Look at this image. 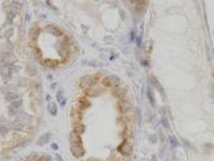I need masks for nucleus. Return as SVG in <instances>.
I'll return each mask as SVG.
<instances>
[{
	"label": "nucleus",
	"mask_w": 214,
	"mask_h": 161,
	"mask_svg": "<svg viewBox=\"0 0 214 161\" xmlns=\"http://www.w3.org/2000/svg\"><path fill=\"white\" fill-rule=\"evenodd\" d=\"M16 60V58L13 56V54H11L9 52H3L1 55H0V62L4 64L5 65H8V66H11L15 61H13V60Z\"/></svg>",
	"instance_id": "nucleus-1"
},
{
	"label": "nucleus",
	"mask_w": 214,
	"mask_h": 161,
	"mask_svg": "<svg viewBox=\"0 0 214 161\" xmlns=\"http://www.w3.org/2000/svg\"><path fill=\"white\" fill-rule=\"evenodd\" d=\"M70 151L72 153V155L76 157V158H80L82 157L85 154V150L83 148L82 145L81 146H76V145H71L70 147Z\"/></svg>",
	"instance_id": "nucleus-2"
},
{
	"label": "nucleus",
	"mask_w": 214,
	"mask_h": 161,
	"mask_svg": "<svg viewBox=\"0 0 214 161\" xmlns=\"http://www.w3.org/2000/svg\"><path fill=\"white\" fill-rule=\"evenodd\" d=\"M118 150L123 156H130L132 151V147L130 143H128L127 141H125V142H123V143H122L118 147Z\"/></svg>",
	"instance_id": "nucleus-3"
},
{
	"label": "nucleus",
	"mask_w": 214,
	"mask_h": 161,
	"mask_svg": "<svg viewBox=\"0 0 214 161\" xmlns=\"http://www.w3.org/2000/svg\"><path fill=\"white\" fill-rule=\"evenodd\" d=\"M69 142H70L71 145H76V146H81L82 145V140H81V136L74 131H72V132L70 133Z\"/></svg>",
	"instance_id": "nucleus-4"
},
{
	"label": "nucleus",
	"mask_w": 214,
	"mask_h": 161,
	"mask_svg": "<svg viewBox=\"0 0 214 161\" xmlns=\"http://www.w3.org/2000/svg\"><path fill=\"white\" fill-rule=\"evenodd\" d=\"M1 74L2 77L8 80L12 76V69L11 66H8V65H4L3 68L1 69Z\"/></svg>",
	"instance_id": "nucleus-5"
},
{
	"label": "nucleus",
	"mask_w": 214,
	"mask_h": 161,
	"mask_svg": "<svg viewBox=\"0 0 214 161\" xmlns=\"http://www.w3.org/2000/svg\"><path fill=\"white\" fill-rule=\"evenodd\" d=\"M94 79L92 76L86 75L81 79V85L84 87H89L94 83Z\"/></svg>",
	"instance_id": "nucleus-6"
},
{
	"label": "nucleus",
	"mask_w": 214,
	"mask_h": 161,
	"mask_svg": "<svg viewBox=\"0 0 214 161\" xmlns=\"http://www.w3.org/2000/svg\"><path fill=\"white\" fill-rule=\"evenodd\" d=\"M118 107L120 111H122L123 113L128 111L130 109V103L128 100L126 99H122L118 103Z\"/></svg>",
	"instance_id": "nucleus-7"
},
{
	"label": "nucleus",
	"mask_w": 214,
	"mask_h": 161,
	"mask_svg": "<svg viewBox=\"0 0 214 161\" xmlns=\"http://www.w3.org/2000/svg\"><path fill=\"white\" fill-rule=\"evenodd\" d=\"M50 137H51V134L50 133H45V134H44V135H42L39 138V139H38L36 143L38 145H39V146H43L45 143H48V141L50 139Z\"/></svg>",
	"instance_id": "nucleus-8"
},
{
	"label": "nucleus",
	"mask_w": 214,
	"mask_h": 161,
	"mask_svg": "<svg viewBox=\"0 0 214 161\" xmlns=\"http://www.w3.org/2000/svg\"><path fill=\"white\" fill-rule=\"evenodd\" d=\"M45 30L48 33L52 34V35H55V36H60L61 35V31H60V30L57 28H56L55 26L51 25V24L47 25L45 27Z\"/></svg>",
	"instance_id": "nucleus-9"
},
{
	"label": "nucleus",
	"mask_w": 214,
	"mask_h": 161,
	"mask_svg": "<svg viewBox=\"0 0 214 161\" xmlns=\"http://www.w3.org/2000/svg\"><path fill=\"white\" fill-rule=\"evenodd\" d=\"M114 95L119 98L121 99H123L124 97L126 96V90L124 88V87H116V89L114 90Z\"/></svg>",
	"instance_id": "nucleus-10"
},
{
	"label": "nucleus",
	"mask_w": 214,
	"mask_h": 161,
	"mask_svg": "<svg viewBox=\"0 0 214 161\" xmlns=\"http://www.w3.org/2000/svg\"><path fill=\"white\" fill-rule=\"evenodd\" d=\"M12 127L15 131H22L24 128V124L23 123L22 121L20 120H16L12 124Z\"/></svg>",
	"instance_id": "nucleus-11"
},
{
	"label": "nucleus",
	"mask_w": 214,
	"mask_h": 161,
	"mask_svg": "<svg viewBox=\"0 0 214 161\" xmlns=\"http://www.w3.org/2000/svg\"><path fill=\"white\" fill-rule=\"evenodd\" d=\"M5 98L7 100V101H12V102H14L16 99L19 98V95L15 93H13V92H8L6 93L5 95Z\"/></svg>",
	"instance_id": "nucleus-12"
},
{
	"label": "nucleus",
	"mask_w": 214,
	"mask_h": 161,
	"mask_svg": "<svg viewBox=\"0 0 214 161\" xmlns=\"http://www.w3.org/2000/svg\"><path fill=\"white\" fill-rule=\"evenodd\" d=\"M87 95H89L90 97H95L99 93V90H96L95 87H89L86 90Z\"/></svg>",
	"instance_id": "nucleus-13"
},
{
	"label": "nucleus",
	"mask_w": 214,
	"mask_h": 161,
	"mask_svg": "<svg viewBox=\"0 0 214 161\" xmlns=\"http://www.w3.org/2000/svg\"><path fill=\"white\" fill-rule=\"evenodd\" d=\"M39 158L38 154L35 151H33L28 156L26 161H39Z\"/></svg>",
	"instance_id": "nucleus-14"
},
{
	"label": "nucleus",
	"mask_w": 214,
	"mask_h": 161,
	"mask_svg": "<svg viewBox=\"0 0 214 161\" xmlns=\"http://www.w3.org/2000/svg\"><path fill=\"white\" fill-rule=\"evenodd\" d=\"M48 111L53 115H56V114L57 113V106H56V103L52 102L48 105Z\"/></svg>",
	"instance_id": "nucleus-15"
},
{
	"label": "nucleus",
	"mask_w": 214,
	"mask_h": 161,
	"mask_svg": "<svg viewBox=\"0 0 214 161\" xmlns=\"http://www.w3.org/2000/svg\"><path fill=\"white\" fill-rule=\"evenodd\" d=\"M85 131V126L84 125H77L74 128V132H76L77 134H78V135L83 134Z\"/></svg>",
	"instance_id": "nucleus-16"
},
{
	"label": "nucleus",
	"mask_w": 214,
	"mask_h": 161,
	"mask_svg": "<svg viewBox=\"0 0 214 161\" xmlns=\"http://www.w3.org/2000/svg\"><path fill=\"white\" fill-rule=\"evenodd\" d=\"M22 104H23V101L21 99H19V100L18 99V100L14 101V102H12L11 106L14 109H18L19 107L22 106Z\"/></svg>",
	"instance_id": "nucleus-17"
},
{
	"label": "nucleus",
	"mask_w": 214,
	"mask_h": 161,
	"mask_svg": "<svg viewBox=\"0 0 214 161\" xmlns=\"http://www.w3.org/2000/svg\"><path fill=\"white\" fill-rule=\"evenodd\" d=\"M21 9V5L18 4V3H13L11 5V12H13L14 14H16V13Z\"/></svg>",
	"instance_id": "nucleus-18"
},
{
	"label": "nucleus",
	"mask_w": 214,
	"mask_h": 161,
	"mask_svg": "<svg viewBox=\"0 0 214 161\" xmlns=\"http://www.w3.org/2000/svg\"><path fill=\"white\" fill-rule=\"evenodd\" d=\"M56 98H57V101H58V102L61 104V106H64V104H65V101H64V97H63V95H62V93H61V92L60 91L58 93H57V95H56Z\"/></svg>",
	"instance_id": "nucleus-19"
},
{
	"label": "nucleus",
	"mask_w": 214,
	"mask_h": 161,
	"mask_svg": "<svg viewBox=\"0 0 214 161\" xmlns=\"http://www.w3.org/2000/svg\"><path fill=\"white\" fill-rule=\"evenodd\" d=\"M39 28L37 29H35V28H31L30 30V32H29V35H30V37L31 39H36V36H38L39 34Z\"/></svg>",
	"instance_id": "nucleus-20"
},
{
	"label": "nucleus",
	"mask_w": 214,
	"mask_h": 161,
	"mask_svg": "<svg viewBox=\"0 0 214 161\" xmlns=\"http://www.w3.org/2000/svg\"><path fill=\"white\" fill-rule=\"evenodd\" d=\"M45 64L49 66V67H52V68H53V67H56L57 65V62L56 61V60H50V59H47L45 60Z\"/></svg>",
	"instance_id": "nucleus-21"
},
{
	"label": "nucleus",
	"mask_w": 214,
	"mask_h": 161,
	"mask_svg": "<svg viewBox=\"0 0 214 161\" xmlns=\"http://www.w3.org/2000/svg\"><path fill=\"white\" fill-rule=\"evenodd\" d=\"M80 105L82 107V108H86L89 106V102L85 98H81L80 100Z\"/></svg>",
	"instance_id": "nucleus-22"
},
{
	"label": "nucleus",
	"mask_w": 214,
	"mask_h": 161,
	"mask_svg": "<svg viewBox=\"0 0 214 161\" xmlns=\"http://www.w3.org/2000/svg\"><path fill=\"white\" fill-rule=\"evenodd\" d=\"M7 132H8V130L5 126H0V135L3 136Z\"/></svg>",
	"instance_id": "nucleus-23"
},
{
	"label": "nucleus",
	"mask_w": 214,
	"mask_h": 161,
	"mask_svg": "<svg viewBox=\"0 0 214 161\" xmlns=\"http://www.w3.org/2000/svg\"><path fill=\"white\" fill-rule=\"evenodd\" d=\"M12 34H13V29L11 28H10L5 31V37L6 39H10L11 36H12Z\"/></svg>",
	"instance_id": "nucleus-24"
},
{
	"label": "nucleus",
	"mask_w": 214,
	"mask_h": 161,
	"mask_svg": "<svg viewBox=\"0 0 214 161\" xmlns=\"http://www.w3.org/2000/svg\"><path fill=\"white\" fill-rule=\"evenodd\" d=\"M51 160H52V157L49 156L48 155H44L39 159V161H51Z\"/></svg>",
	"instance_id": "nucleus-25"
},
{
	"label": "nucleus",
	"mask_w": 214,
	"mask_h": 161,
	"mask_svg": "<svg viewBox=\"0 0 214 161\" xmlns=\"http://www.w3.org/2000/svg\"><path fill=\"white\" fill-rule=\"evenodd\" d=\"M51 147H52V148L54 149L55 151L58 150V146H57V144H56V143H52V144L51 145Z\"/></svg>",
	"instance_id": "nucleus-26"
},
{
	"label": "nucleus",
	"mask_w": 214,
	"mask_h": 161,
	"mask_svg": "<svg viewBox=\"0 0 214 161\" xmlns=\"http://www.w3.org/2000/svg\"><path fill=\"white\" fill-rule=\"evenodd\" d=\"M56 159H57L59 161H64V160H63V159L61 158V156H60V155H58V154H56Z\"/></svg>",
	"instance_id": "nucleus-27"
}]
</instances>
